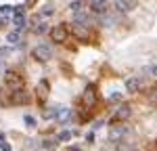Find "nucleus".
<instances>
[{
	"instance_id": "obj_1",
	"label": "nucleus",
	"mask_w": 157,
	"mask_h": 151,
	"mask_svg": "<svg viewBox=\"0 0 157 151\" xmlns=\"http://www.w3.org/2000/svg\"><path fill=\"white\" fill-rule=\"evenodd\" d=\"M21 88H25L23 78L17 74V72H6V76H4V90H6V95L11 97L13 92H17Z\"/></svg>"
},
{
	"instance_id": "obj_2",
	"label": "nucleus",
	"mask_w": 157,
	"mask_h": 151,
	"mask_svg": "<svg viewBox=\"0 0 157 151\" xmlns=\"http://www.w3.org/2000/svg\"><path fill=\"white\" fill-rule=\"evenodd\" d=\"M98 103V92H97V86L94 84H90V86L84 90V95H82V105H84V109H94Z\"/></svg>"
},
{
	"instance_id": "obj_3",
	"label": "nucleus",
	"mask_w": 157,
	"mask_h": 151,
	"mask_svg": "<svg viewBox=\"0 0 157 151\" xmlns=\"http://www.w3.org/2000/svg\"><path fill=\"white\" fill-rule=\"evenodd\" d=\"M32 57L36 59V61H42L46 63L52 59V48L50 46H46V44H40V46H36V48L32 50Z\"/></svg>"
},
{
	"instance_id": "obj_4",
	"label": "nucleus",
	"mask_w": 157,
	"mask_h": 151,
	"mask_svg": "<svg viewBox=\"0 0 157 151\" xmlns=\"http://www.w3.org/2000/svg\"><path fill=\"white\" fill-rule=\"evenodd\" d=\"M67 27H65V23L61 25H55L52 29H50V38H52V42H57V44H63L65 40H67Z\"/></svg>"
},
{
	"instance_id": "obj_5",
	"label": "nucleus",
	"mask_w": 157,
	"mask_h": 151,
	"mask_svg": "<svg viewBox=\"0 0 157 151\" xmlns=\"http://www.w3.org/2000/svg\"><path fill=\"white\" fill-rule=\"evenodd\" d=\"M71 32H73V36L78 38L80 42H90V27H86V25H80V23H73Z\"/></svg>"
},
{
	"instance_id": "obj_6",
	"label": "nucleus",
	"mask_w": 157,
	"mask_h": 151,
	"mask_svg": "<svg viewBox=\"0 0 157 151\" xmlns=\"http://www.w3.org/2000/svg\"><path fill=\"white\" fill-rule=\"evenodd\" d=\"M9 103H11V105H21V103H27V92H25V88L17 90V92H13L11 97H9Z\"/></svg>"
},
{
	"instance_id": "obj_7",
	"label": "nucleus",
	"mask_w": 157,
	"mask_h": 151,
	"mask_svg": "<svg viewBox=\"0 0 157 151\" xmlns=\"http://www.w3.org/2000/svg\"><path fill=\"white\" fill-rule=\"evenodd\" d=\"M36 95H38V101H40V103H46V99H48V82H46V80H42V82L38 84Z\"/></svg>"
},
{
	"instance_id": "obj_8",
	"label": "nucleus",
	"mask_w": 157,
	"mask_h": 151,
	"mask_svg": "<svg viewBox=\"0 0 157 151\" xmlns=\"http://www.w3.org/2000/svg\"><path fill=\"white\" fill-rule=\"evenodd\" d=\"M134 6H136L134 0H115V9L120 13H130Z\"/></svg>"
},
{
	"instance_id": "obj_9",
	"label": "nucleus",
	"mask_w": 157,
	"mask_h": 151,
	"mask_svg": "<svg viewBox=\"0 0 157 151\" xmlns=\"http://www.w3.org/2000/svg\"><path fill=\"white\" fill-rule=\"evenodd\" d=\"M126 90H128V92H138V90H140V78H138V76L128 78V80H126Z\"/></svg>"
},
{
	"instance_id": "obj_10",
	"label": "nucleus",
	"mask_w": 157,
	"mask_h": 151,
	"mask_svg": "<svg viewBox=\"0 0 157 151\" xmlns=\"http://www.w3.org/2000/svg\"><path fill=\"white\" fill-rule=\"evenodd\" d=\"M69 118H71V109H67V107H59V111H57V122L65 124Z\"/></svg>"
},
{
	"instance_id": "obj_11",
	"label": "nucleus",
	"mask_w": 157,
	"mask_h": 151,
	"mask_svg": "<svg viewBox=\"0 0 157 151\" xmlns=\"http://www.w3.org/2000/svg\"><path fill=\"white\" fill-rule=\"evenodd\" d=\"M73 23H80V25L90 27V17H88L86 13H78V15H73Z\"/></svg>"
},
{
	"instance_id": "obj_12",
	"label": "nucleus",
	"mask_w": 157,
	"mask_h": 151,
	"mask_svg": "<svg viewBox=\"0 0 157 151\" xmlns=\"http://www.w3.org/2000/svg\"><path fill=\"white\" fill-rule=\"evenodd\" d=\"M130 115V105H121L120 109L115 111V115H113V122L115 120H124V118H128Z\"/></svg>"
},
{
	"instance_id": "obj_13",
	"label": "nucleus",
	"mask_w": 157,
	"mask_h": 151,
	"mask_svg": "<svg viewBox=\"0 0 157 151\" xmlns=\"http://www.w3.org/2000/svg\"><path fill=\"white\" fill-rule=\"evenodd\" d=\"M84 6H86V0H75V2L69 4V11L73 15H78V13H84Z\"/></svg>"
},
{
	"instance_id": "obj_14",
	"label": "nucleus",
	"mask_w": 157,
	"mask_h": 151,
	"mask_svg": "<svg viewBox=\"0 0 157 151\" xmlns=\"http://www.w3.org/2000/svg\"><path fill=\"white\" fill-rule=\"evenodd\" d=\"M126 132H128V128H126V126H120V128L111 130V134H109V138H111V141H120V138L124 137Z\"/></svg>"
},
{
	"instance_id": "obj_15",
	"label": "nucleus",
	"mask_w": 157,
	"mask_h": 151,
	"mask_svg": "<svg viewBox=\"0 0 157 151\" xmlns=\"http://www.w3.org/2000/svg\"><path fill=\"white\" fill-rule=\"evenodd\" d=\"M90 4H92V9H94L97 13L107 11V0H90Z\"/></svg>"
},
{
	"instance_id": "obj_16",
	"label": "nucleus",
	"mask_w": 157,
	"mask_h": 151,
	"mask_svg": "<svg viewBox=\"0 0 157 151\" xmlns=\"http://www.w3.org/2000/svg\"><path fill=\"white\" fill-rule=\"evenodd\" d=\"M42 147L46 151H55L57 147H59V138H46L44 143H42Z\"/></svg>"
},
{
	"instance_id": "obj_17",
	"label": "nucleus",
	"mask_w": 157,
	"mask_h": 151,
	"mask_svg": "<svg viewBox=\"0 0 157 151\" xmlns=\"http://www.w3.org/2000/svg\"><path fill=\"white\" fill-rule=\"evenodd\" d=\"M6 40H9L11 44H19L21 36H19V32H9V34H6Z\"/></svg>"
},
{
	"instance_id": "obj_18",
	"label": "nucleus",
	"mask_w": 157,
	"mask_h": 151,
	"mask_svg": "<svg viewBox=\"0 0 157 151\" xmlns=\"http://www.w3.org/2000/svg\"><path fill=\"white\" fill-rule=\"evenodd\" d=\"M15 27H17V29H23L25 27V17L23 15H15Z\"/></svg>"
},
{
	"instance_id": "obj_19",
	"label": "nucleus",
	"mask_w": 157,
	"mask_h": 151,
	"mask_svg": "<svg viewBox=\"0 0 157 151\" xmlns=\"http://www.w3.org/2000/svg\"><path fill=\"white\" fill-rule=\"evenodd\" d=\"M59 143H65V141H71V132L69 130H63V132H59Z\"/></svg>"
},
{
	"instance_id": "obj_20",
	"label": "nucleus",
	"mask_w": 157,
	"mask_h": 151,
	"mask_svg": "<svg viewBox=\"0 0 157 151\" xmlns=\"http://www.w3.org/2000/svg\"><path fill=\"white\" fill-rule=\"evenodd\" d=\"M23 122H25L27 126H29V128H36V120H34L32 115H25V118H23Z\"/></svg>"
},
{
	"instance_id": "obj_21",
	"label": "nucleus",
	"mask_w": 157,
	"mask_h": 151,
	"mask_svg": "<svg viewBox=\"0 0 157 151\" xmlns=\"http://www.w3.org/2000/svg\"><path fill=\"white\" fill-rule=\"evenodd\" d=\"M57 111H59V109H55V107H52V109H46V111H44V118H57Z\"/></svg>"
},
{
	"instance_id": "obj_22",
	"label": "nucleus",
	"mask_w": 157,
	"mask_h": 151,
	"mask_svg": "<svg viewBox=\"0 0 157 151\" xmlns=\"http://www.w3.org/2000/svg\"><path fill=\"white\" fill-rule=\"evenodd\" d=\"M23 11H25L23 4H17V6H13V13H15V15H23Z\"/></svg>"
},
{
	"instance_id": "obj_23",
	"label": "nucleus",
	"mask_w": 157,
	"mask_h": 151,
	"mask_svg": "<svg viewBox=\"0 0 157 151\" xmlns=\"http://www.w3.org/2000/svg\"><path fill=\"white\" fill-rule=\"evenodd\" d=\"M0 13H6V15H9V13H13V6L11 4H2V6H0Z\"/></svg>"
},
{
	"instance_id": "obj_24",
	"label": "nucleus",
	"mask_w": 157,
	"mask_h": 151,
	"mask_svg": "<svg viewBox=\"0 0 157 151\" xmlns=\"http://www.w3.org/2000/svg\"><path fill=\"white\" fill-rule=\"evenodd\" d=\"M42 13H44V15H46V17H48V15H52V13H55V9H52V6H50V4H46V6H44V9H42Z\"/></svg>"
},
{
	"instance_id": "obj_25",
	"label": "nucleus",
	"mask_w": 157,
	"mask_h": 151,
	"mask_svg": "<svg viewBox=\"0 0 157 151\" xmlns=\"http://www.w3.org/2000/svg\"><path fill=\"white\" fill-rule=\"evenodd\" d=\"M34 29H36V34H44V32H46V25H44V23H40V25H36Z\"/></svg>"
},
{
	"instance_id": "obj_26",
	"label": "nucleus",
	"mask_w": 157,
	"mask_h": 151,
	"mask_svg": "<svg viewBox=\"0 0 157 151\" xmlns=\"http://www.w3.org/2000/svg\"><path fill=\"white\" fill-rule=\"evenodd\" d=\"M109 99H111V101H120V99H121V92H113Z\"/></svg>"
},
{
	"instance_id": "obj_27",
	"label": "nucleus",
	"mask_w": 157,
	"mask_h": 151,
	"mask_svg": "<svg viewBox=\"0 0 157 151\" xmlns=\"http://www.w3.org/2000/svg\"><path fill=\"white\" fill-rule=\"evenodd\" d=\"M0 149L2 151H11V145H9V143H0Z\"/></svg>"
},
{
	"instance_id": "obj_28",
	"label": "nucleus",
	"mask_w": 157,
	"mask_h": 151,
	"mask_svg": "<svg viewBox=\"0 0 157 151\" xmlns=\"http://www.w3.org/2000/svg\"><path fill=\"white\" fill-rule=\"evenodd\" d=\"M86 141L92 143V141H94V132H88V134H86Z\"/></svg>"
},
{
	"instance_id": "obj_29",
	"label": "nucleus",
	"mask_w": 157,
	"mask_h": 151,
	"mask_svg": "<svg viewBox=\"0 0 157 151\" xmlns=\"http://www.w3.org/2000/svg\"><path fill=\"white\" fill-rule=\"evenodd\" d=\"M147 72H151L153 76H157V65H153V67H147Z\"/></svg>"
},
{
	"instance_id": "obj_30",
	"label": "nucleus",
	"mask_w": 157,
	"mask_h": 151,
	"mask_svg": "<svg viewBox=\"0 0 157 151\" xmlns=\"http://www.w3.org/2000/svg\"><path fill=\"white\" fill-rule=\"evenodd\" d=\"M67 151H82V149H80V147H69Z\"/></svg>"
}]
</instances>
